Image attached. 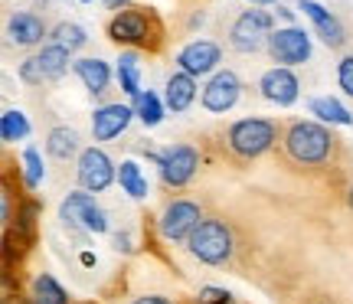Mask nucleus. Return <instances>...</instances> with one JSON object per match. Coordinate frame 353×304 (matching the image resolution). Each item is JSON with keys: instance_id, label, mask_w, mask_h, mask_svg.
I'll return each instance as SVG.
<instances>
[{"instance_id": "obj_1", "label": "nucleus", "mask_w": 353, "mask_h": 304, "mask_svg": "<svg viewBox=\"0 0 353 304\" xmlns=\"http://www.w3.org/2000/svg\"><path fill=\"white\" fill-rule=\"evenodd\" d=\"M285 151L291 161H298L304 167L324 164L334 151V134L317 121H294L285 131Z\"/></svg>"}, {"instance_id": "obj_2", "label": "nucleus", "mask_w": 353, "mask_h": 304, "mask_svg": "<svg viewBox=\"0 0 353 304\" xmlns=\"http://www.w3.org/2000/svg\"><path fill=\"white\" fill-rule=\"evenodd\" d=\"M108 37L118 46H157L161 39V23L154 20V13H148L144 7H125L112 17L108 23Z\"/></svg>"}, {"instance_id": "obj_3", "label": "nucleus", "mask_w": 353, "mask_h": 304, "mask_svg": "<svg viewBox=\"0 0 353 304\" xmlns=\"http://www.w3.org/2000/svg\"><path fill=\"white\" fill-rule=\"evenodd\" d=\"M187 249L193 259H200L206 265H223L232 259V232L219 219H203L187 239Z\"/></svg>"}, {"instance_id": "obj_4", "label": "nucleus", "mask_w": 353, "mask_h": 304, "mask_svg": "<svg viewBox=\"0 0 353 304\" xmlns=\"http://www.w3.org/2000/svg\"><path fill=\"white\" fill-rule=\"evenodd\" d=\"M278 138V128L275 121H268V118H242L236 125L229 128V148L232 154H239L245 161H252V157H262Z\"/></svg>"}, {"instance_id": "obj_5", "label": "nucleus", "mask_w": 353, "mask_h": 304, "mask_svg": "<svg viewBox=\"0 0 353 304\" xmlns=\"http://www.w3.org/2000/svg\"><path fill=\"white\" fill-rule=\"evenodd\" d=\"M272 13L265 10H245L232 23L229 30V43L236 52H259L262 46H268V37H272Z\"/></svg>"}, {"instance_id": "obj_6", "label": "nucleus", "mask_w": 353, "mask_h": 304, "mask_svg": "<svg viewBox=\"0 0 353 304\" xmlns=\"http://www.w3.org/2000/svg\"><path fill=\"white\" fill-rule=\"evenodd\" d=\"M268 52H272V59L281 63L285 69L301 65L311 59V37L304 33L301 26H281V30H275V33L268 37Z\"/></svg>"}, {"instance_id": "obj_7", "label": "nucleus", "mask_w": 353, "mask_h": 304, "mask_svg": "<svg viewBox=\"0 0 353 304\" xmlns=\"http://www.w3.org/2000/svg\"><path fill=\"white\" fill-rule=\"evenodd\" d=\"M157 167L167 187H187L200 167V154L190 144H170L164 154H157Z\"/></svg>"}, {"instance_id": "obj_8", "label": "nucleus", "mask_w": 353, "mask_h": 304, "mask_svg": "<svg viewBox=\"0 0 353 304\" xmlns=\"http://www.w3.org/2000/svg\"><path fill=\"white\" fill-rule=\"evenodd\" d=\"M79 183H82V190L85 193H101L112 187V180L118 177V170H114L112 157L101 151V148H85V151L79 154Z\"/></svg>"}, {"instance_id": "obj_9", "label": "nucleus", "mask_w": 353, "mask_h": 304, "mask_svg": "<svg viewBox=\"0 0 353 304\" xmlns=\"http://www.w3.org/2000/svg\"><path fill=\"white\" fill-rule=\"evenodd\" d=\"M59 216H63L69 226H79L85 229V232H105L108 229V219H105V210H101L95 196H88V193H69L59 206Z\"/></svg>"}, {"instance_id": "obj_10", "label": "nucleus", "mask_w": 353, "mask_h": 304, "mask_svg": "<svg viewBox=\"0 0 353 304\" xmlns=\"http://www.w3.org/2000/svg\"><path fill=\"white\" fill-rule=\"evenodd\" d=\"M203 223V213L196 203L190 200H174L167 203V210L161 213V236L167 242H183L193 236V229Z\"/></svg>"}, {"instance_id": "obj_11", "label": "nucleus", "mask_w": 353, "mask_h": 304, "mask_svg": "<svg viewBox=\"0 0 353 304\" xmlns=\"http://www.w3.org/2000/svg\"><path fill=\"white\" fill-rule=\"evenodd\" d=\"M219 59H223V50L216 46L213 39H193V43H187L183 50L176 52L180 72H187V76H193V79L216 72Z\"/></svg>"}, {"instance_id": "obj_12", "label": "nucleus", "mask_w": 353, "mask_h": 304, "mask_svg": "<svg viewBox=\"0 0 353 304\" xmlns=\"http://www.w3.org/2000/svg\"><path fill=\"white\" fill-rule=\"evenodd\" d=\"M239 95H242L239 76L229 72V69H219V72H213V79L206 82V89H203V108L223 114L239 101Z\"/></svg>"}, {"instance_id": "obj_13", "label": "nucleus", "mask_w": 353, "mask_h": 304, "mask_svg": "<svg viewBox=\"0 0 353 304\" xmlns=\"http://www.w3.org/2000/svg\"><path fill=\"white\" fill-rule=\"evenodd\" d=\"M259 89H262V95L272 101V105L288 108V105H294V101H298V89H301V82H298V76H294L291 69L275 65V69H268V72L262 76Z\"/></svg>"}, {"instance_id": "obj_14", "label": "nucleus", "mask_w": 353, "mask_h": 304, "mask_svg": "<svg viewBox=\"0 0 353 304\" xmlns=\"http://www.w3.org/2000/svg\"><path fill=\"white\" fill-rule=\"evenodd\" d=\"M298 10H304V17L314 23L317 37L324 39V46H330V50H341L343 43H347V33H343L341 20H337L330 10H324L317 0H298Z\"/></svg>"}, {"instance_id": "obj_15", "label": "nucleus", "mask_w": 353, "mask_h": 304, "mask_svg": "<svg viewBox=\"0 0 353 304\" xmlns=\"http://www.w3.org/2000/svg\"><path fill=\"white\" fill-rule=\"evenodd\" d=\"M131 118H134V108H131V105H121V101L101 105V108H95V114H92V134H95V141H112L131 125Z\"/></svg>"}, {"instance_id": "obj_16", "label": "nucleus", "mask_w": 353, "mask_h": 304, "mask_svg": "<svg viewBox=\"0 0 353 304\" xmlns=\"http://www.w3.org/2000/svg\"><path fill=\"white\" fill-rule=\"evenodd\" d=\"M7 37H10V43H17V46H37L39 39L46 37V26H43V20H39L37 13H13L10 23H7Z\"/></svg>"}, {"instance_id": "obj_17", "label": "nucleus", "mask_w": 353, "mask_h": 304, "mask_svg": "<svg viewBox=\"0 0 353 304\" xmlns=\"http://www.w3.org/2000/svg\"><path fill=\"white\" fill-rule=\"evenodd\" d=\"M164 101H167V108L174 114L180 112H187L190 105H193V99H196V79L187 76V72H174V76L167 79V85H164Z\"/></svg>"}, {"instance_id": "obj_18", "label": "nucleus", "mask_w": 353, "mask_h": 304, "mask_svg": "<svg viewBox=\"0 0 353 304\" xmlns=\"http://www.w3.org/2000/svg\"><path fill=\"white\" fill-rule=\"evenodd\" d=\"M72 69H76V76L82 79V85L92 95H101V92H108V85H112V69H108V63H101V59H76Z\"/></svg>"}, {"instance_id": "obj_19", "label": "nucleus", "mask_w": 353, "mask_h": 304, "mask_svg": "<svg viewBox=\"0 0 353 304\" xmlns=\"http://www.w3.org/2000/svg\"><path fill=\"white\" fill-rule=\"evenodd\" d=\"M114 76L121 82V92L131 95V99H138L141 95V59L134 50H125L118 56V65H114Z\"/></svg>"}, {"instance_id": "obj_20", "label": "nucleus", "mask_w": 353, "mask_h": 304, "mask_svg": "<svg viewBox=\"0 0 353 304\" xmlns=\"http://www.w3.org/2000/svg\"><path fill=\"white\" fill-rule=\"evenodd\" d=\"M118 183H121V190H125L131 200H144V196H148V177L141 174L138 161H121V167H118Z\"/></svg>"}, {"instance_id": "obj_21", "label": "nucleus", "mask_w": 353, "mask_h": 304, "mask_svg": "<svg viewBox=\"0 0 353 304\" xmlns=\"http://www.w3.org/2000/svg\"><path fill=\"white\" fill-rule=\"evenodd\" d=\"M46 151L56 157V161H69L79 154V134L72 128H52L50 138H46Z\"/></svg>"}, {"instance_id": "obj_22", "label": "nucleus", "mask_w": 353, "mask_h": 304, "mask_svg": "<svg viewBox=\"0 0 353 304\" xmlns=\"http://www.w3.org/2000/svg\"><path fill=\"white\" fill-rule=\"evenodd\" d=\"M307 108H311V114H317L321 121H330V125H353V114L343 108L337 99H324V95H317V99L307 101Z\"/></svg>"}, {"instance_id": "obj_23", "label": "nucleus", "mask_w": 353, "mask_h": 304, "mask_svg": "<svg viewBox=\"0 0 353 304\" xmlns=\"http://www.w3.org/2000/svg\"><path fill=\"white\" fill-rule=\"evenodd\" d=\"M39 63H43L46 79H63L65 72H69L72 52L63 50V46H56V43H50V46H43V50H39Z\"/></svg>"}, {"instance_id": "obj_24", "label": "nucleus", "mask_w": 353, "mask_h": 304, "mask_svg": "<svg viewBox=\"0 0 353 304\" xmlns=\"http://www.w3.org/2000/svg\"><path fill=\"white\" fill-rule=\"evenodd\" d=\"M131 108H134V114H138V118H141V121H144L148 128H157L161 121H164V101L157 99V92H151V89L141 92Z\"/></svg>"}, {"instance_id": "obj_25", "label": "nucleus", "mask_w": 353, "mask_h": 304, "mask_svg": "<svg viewBox=\"0 0 353 304\" xmlns=\"http://www.w3.org/2000/svg\"><path fill=\"white\" fill-rule=\"evenodd\" d=\"M26 134H30V121H26V114L20 108H7V112L0 114V138L7 141V144L23 141Z\"/></svg>"}, {"instance_id": "obj_26", "label": "nucleus", "mask_w": 353, "mask_h": 304, "mask_svg": "<svg viewBox=\"0 0 353 304\" xmlns=\"http://www.w3.org/2000/svg\"><path fill=\"white\" fill-rule=\"evenodd\" d=\"M33 304H69V294L52 275H37L33 281Z\"/></svg>"}, {"instance_id": "obj_27", "label": "nucleus", "mask_w": 353, "mask_h": 304, "mask_svg": "<svg viewBox=\"0 0 353 304\" xmlns=\"http://www.w3.org/2000/svg\"><path fill=\"white\" fill-rule=\"evenodd\" d=\"M52 43L56 46H63V50H69V52H76V50H82L88 43V37H85V30L79 23H56L52 26Z\"/></svg>"}, {"instance_id": "obj_28", "label": "nucleus", "mask_w": 353, "mask_h": 304, "mask_svg": "<svg viewBox=\"0 0 353 304\" xmlns=\"http://www.w3.org/2000/svg\"><path fill=\"white\" fill-rule=\"evenodd\" d=\"M23 180H26L30 190H37L39 180H43V161H39L37 148H26L23 151Z\"/></svg>"}, {"instance_id": "obj_29", "label": "nucleus", "mask_w": 353, "mask_h": 304, "mask_svg": "<svg viewBox=\"0 0 353 304\" xmlns=\"http://www.w3.org/2000/svg\"><path fill=\"white\" fill-rule=\"evenodd\" d=\"M37 216H39V203L26 200L23 206H20V216H17V229L23 232L26 239H33V226H37Z\"/></svg>"}, {"instance_id": "obj_30", "label": "nucleus", "mask_w": 353, "mask_h": 304, "mask_svg": "<svg viewBox=\"0 0 353 304\" xmlns=\"http://www.w3.org/2000/svg\"><path fill=\"white\" fill-rule=\"evenodd\" d=\"M20 79H23L26 85H43L46 72H43V63H39V56H30V59H23V63H20Z\"/></svg>"}, {"instance_id": "obj_31", "label": "nucleus", "mask_w": 353, "mask_h": 304, "mask_svg": "<svg viewBox=\"0 0 353 304\" xmlns=\"http://www.w3.org/2000/svg\"><path fill=\"white\" fill-rule=\"evenodd\" d=\"M337 82H341V89L353 99V56H343L341 59V65H337Z\"/></svg>"}, {"instance_id": "obj_32", "label": "nucleus", "mask_w": 353, "mask_h": 304, "mask_svg": "<svg viewBox=\"0 0 353 304\" xmlns=\"http://www.w3.org/2000/svg\"><path fill=\"white\" fill-rule=\"evenodd\" d=\"M200 304H229V292H223V288H203Z\"/></svg>"}, {"instance_id": "obj_33", "label": "nucleus", "mask_w": 353, "mask_h": 304, "mask_svg": "<svg viewBox=\"0 0 353 304\" xmlns=\"http://www.w3.org/2000/svg\"><path fill=\"white\" fill-rule=\"evenodd\" d=\"M134 304H174V301H167V298H161V294H144V298H138Z\"/></svg>"}, {"instance_id": "obj_34", "label": "nucleus", "mask_w": 353, "mask_h": 304, "mask_svg": "<svg viewBox=\"0 0 353 304\" xmlns=\"http://www.w3.org/2000/svg\"><path fill=\"white\" fill-rule=\"evenodd\" d=\"M131 0H105V7H112V10H118V7H128Z\"/></svg>"}, {"instance_id": "obj_35", "label": "nucleus", "mask_w": 353, "mask_h": 304, "mask_svg": "<svg viewBox=\"0 0 353 304\" xmlns=\"http://www.w3.org/2000/svg\"><path fill=\"white\" fill-rule=\"evenodd\" d=\"M252 3H278V0H252Z\"/></svg>"}, {"instance_id": "obj_36", "label": "nucleus", "mask_w": 353, "mask_h": 304, "mask_svg": "<svg viewBox=\"0 0 353 304\" xmlns=\"http://www.w3.org/2000/svg\"><path fill=\"white\" fill-rule=\"evenodd\" d=\"M350 203H353V190H350Z\"/></svg>"}, {"instance_id": "obj_37", "label": "nucleus", "mask_w": 353, "mask_h": 304, "mask_svg": "<svg viewBox=\"0 0 353 304\" xmlns=\"http://www.w3.org/2000/svg\"><path fill=\"white\" fill-rule=\"evenodd\" d=\"M82 3H92V0H82Z\"/></svg>"}]
</instances>
